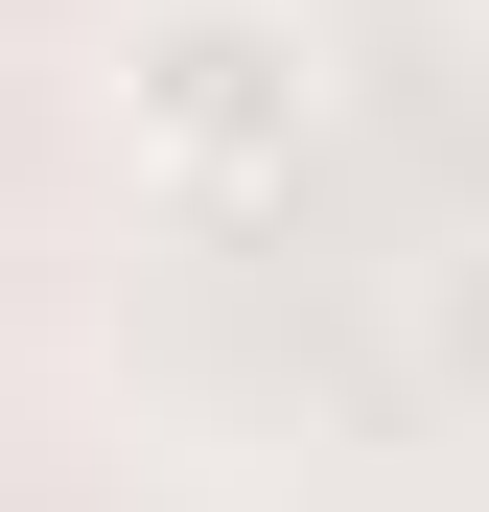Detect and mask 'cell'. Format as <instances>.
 Segmentation results:
<instances>
[{
    "instance_id": "1",
    "label": "cell",
    "mask_w": 489,
    "mask_h": 512,
    "mask_svg": "<svg viewBox=\"0 0 489 512\" xmlns=\"http://www.w3.org/2000/svg\"><path fill=\"white\" fill-rule=\"evenodd\" d=\"M94 94H117V163H140V187L257 210V187L326 163V24H303V0H140Z\"/></svg>"
}]
</instances>
